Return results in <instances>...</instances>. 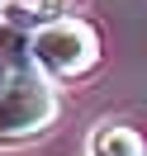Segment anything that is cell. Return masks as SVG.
Returning a JSON list of instances; mask_svg holds the SVG:
<instances>
[{
	"mask_svg": "<svg viewBox=\"0 0 147 156\" xmlns=\"http://www.w3.org/2000/svg\"><path fill=\"white\" fill-rule=\"evenodd\" d=\"M90 156H142V137L123 123H100L90 133Z\"/></svg>",
	"mask_w": 147,
	"mask_h": 156,
	"instance_id": "obj_3",
	"label": "cell"
},
{
	"mask_svg": "<svg viewBox=\"0 0 147 156\" xmlns=\"http://www.w3.org/2000/svg\"><path fill=\"white\" fill-rule=\"evenodd\" d=\"M57 118V95L38 76H14L0 95V142H24L38 137Z\"/></svg>",
	"mask_w": 147,
	"mask_h": 156,
	"instance_id": "obj_2",
	"label": "cell"
},
{
	"mask_svg": "<svg viewBox=\"0 0 147 156\" xmlns=\"http://www.w3.org/2000/svg\"><path fill=\"white\" fill-rule=\"evenodd\" d=\"M52 19H62V0H5V24H19V29L38 33Z\"/></svg>",
	"mask_w": 147,
	"mask_h": 156,
	"instance_id": "obj_5",
	"label": "cell"
},
{
	"mask_svg": "<svg viewBox=\"0 0 147 156\" xmlns=\"http://www.w3.org/2000/svg\"><path fill=\"white\" fill-rule=\"evenodd\" d=\"M0 57H5V66L14 76H29V66H33V33L0 19Z\"/></svg>",
	"mask_w": 147,
	"mask_h": 156,
	"instance_id": "obj_4",
	"label": "cell"
},
{
	"mask_svg": "<svg viewBox=\"0 0 147 156\" xmlns=\"http://www.w3.org/2000/svg\"><path fill=\"white\" fill-rule=\"evenodd\" d=\"M95 62H100V38H95V29H90L86 19L62 14V19L43 24V29L33 33V66H43L57 80L86 76Z\"/></svg>",
	"mask_w": 147,
	"mask_h": 156,
	"instance_id": "obj_1",
	"label": "cell"
},
{
	"mask_svg": "<svg viewBox=\"0 0 147 156\" xmlns=\"http://www.w3.org/2000/svg\"><path fill=\"white\" fill-rule=\"evenodd\" d=\"M5 85H10V66H5V57H0V95H5Z\"/></svg>",
	"mask_w": 147,
	"mask_h": 156,
	"instance_id": "obj_6",
	"label": "cell"
},
{
	"mask_svg": "<svg viewBox=\"0 0 147 156\" xmlns=\"http://www.w3.org/2000/svg\"><path fill=\"white\" fill-rule=\"evenodd\" d=\"M0 19H5V0H0Z\"/></svg>",
	"mask_w": 147,
	"mask_h": 156,
	"instance_id": "obj_7",
	"label": "cell"
}]
</instances>
